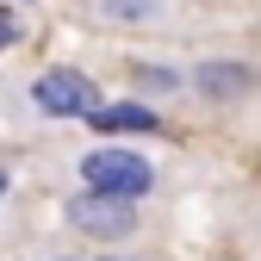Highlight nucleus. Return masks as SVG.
<instances>
[{
  "instance_id": "nucleus-1",
  "label": "nucleus",
  "mask_w": 261,
  "mask_h": 261,
  "mask_svg": "<svg viewBox=\"0 0 261 261\" xmlns=\"http://www.w3.org/2000/svg\"><path fill=\"white\" fill-rule=\"evenodd\" d=\"M81 180H87V193L137 199V193L155 187V162L137 155V149H93V155H81Z\"/></svg>"
},
{
  "instance_id": "nucleus-2",
  "label": "nucleus",
  "mask_w": 261,
  "mask_h": 261,
  "mask_svg": "<svg viewBox=\"0 0 261 261\" xmlns=\"http://www.w3.org/2000/svg\"><path fill=\"white\" fill-rule=\"evenodd\" d=\"M31 106L50 112V118H87L93 106H100V87H93L81 69H50L31 81Z\"/></svg>"
},
{
  "instance_id": "nucleus-3",
  "label": "nucleus",
  "mask_w": 261,
  "mask_h": 261,
  "mask_svg": "<svg viewBox=\"0 0 261 261\" xmlns=\"http://www.w3.org/2000/svg\"><path fill=\"white\" fill-rule=\"evenodd\" d=\"M69 224H75V230L81 237H130V230H137V205H130V199H112V193H81V199L69 205Z\"/></svg>"
},
{
  "instance_id": "nucleus-4",
  "label": "nucleus",
  "mask_w": 261,
  "mask_h": 261,
  "mask_svg": "<svg viewBox=\"0 0 261 261\" xmlns=\"http://www.w3.org/2000/svg\"><path fill=\"white\" fill-rule=\"evenodd\" d=\"M81 13L100 25H155L162 0H81Z\"/></svg>"
},
{
  "instance_id": "nucleus-5",
  "label": "nucleus",
  "mask_w": 261,
  "mask_h": 261,
  "mask_svg": "<svg viewBox=\"0 0 261 261\" xmlns=\"http://www.w3.org/2000/svg\"><path fill=\"white\" fill-rule=\"evenodd\" d=\"M87 124H93V130H106V137H118V130H155V112L137 106V100H118V106H93Z\"/></svg>"
},
{
  "instance_id": "nucleus-6",
  "label": "nucleus",
  "mask_w": 261,
  "mask_h": 261,
  "mask_svg": "<svg viewBox=\"0 0 261 261\" xmlns=\"http://www.w3.org/2000/svg\"><path fill=\"white\" fill-rule=\"evenodd\" d=\"M199 93H212V100H230V93H243L255 75H249V62H199Z\"/></svg>"
},
{
  "instance_id": "nucleus-7",
  "label": "nucleus",
  "mask_w": 261,
  "mask_h": 261,
  "mask_svg": "<svg viewBox=\"0 0 261 261\" xmlns=\"http://www.w3.org/2000/svg\"><path fill=\"white\" fill-rule=\"evenodd\" d=\"M13 44V25H7V13H0V50H7Z\"/></svg>"
},
{
  "instance_id": "nucleus-8",
  "label": "nucleus",
  "mask_w": 261,
  "mask_h": 261,
  "mask_svg": "<svg viewBox=\"0 0 261 261\" xmlns=\"http://www.w3.org/2000/svg\"><path fill=\"white\" fill-rule=\"evenodd\" d=\"M0 193H7V168H0Z\"/></svg>"
},
{
  "instance_id": "nucleus-9",
  "label": "nucleus",
  "mask_w": 261,
  "mask_h": 261,
  "mask_svg": "<svg viewBox=\"0 0 261 261\" xmlns=\"http://www.w3.org/2000/svg\"><path fill=\"white\" fill-rule=\"evenodd\" d=\"M62 261H75V255H62Z\"/></svg>"
}]
</instances>
